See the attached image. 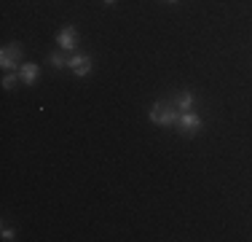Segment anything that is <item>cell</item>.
Returning a JSON list of instances; mask_svg holds the SVG:
<instances>
[{
	"mask_svg": "<svg viewBox=\"0 0 252 242\" xmlns=\"http://www.w3.org/2000/svg\"><path fill=\"white\" fill-rule=\"evenodd\" d=\"M19 78H22L25 86H32V83L40 78V68H38V65H32V62H22L19 65Z\"/></svg>",
	"mask_w": 252,
	"mask_h": 242,
	"instance_id": "52a82bcc",
	"label": "cell"
},
{
	"mask_svg": "<svg viewBox=\"0 0 252 242\" xmlns=\"http://www.w3.org/2000/svg\"><path fill=\"white\" fill-rule=\"evenodd\" d=\"M16 81H22L19 73H16V76H14V73H8V76L3 78V89H14V86H16Z\"/></svg>",
	"mask_w": 252,
	"mask_h": 242,
	"instance_id": "9c48e42d",
	"label": "cell"
},
{
	"mask_svg": "<svg viewBox=\"0 0 252 242\" xmlns=\"http://www.w3.org/2000/svg\"><path fill=\"white\" fill-rule=\"evenodd\" d=\"M177 116H180V111L172 105V102H164V100L153 102L151 111H148V119H151L153 124H158V126H172V124H177Z\"/></svg>",
	"mask_w": 252,
	"mask_h": 242,
	"instance_id": "6da1fadb",
	"label": "cell"
},
{
	"mask_svg": "<svg viewBox=\"0 0 252 242\" xmlns=\"http://www.w3.org/2000/svg\"><path fill=\"white\" fill-rule=\"evenodd\" d=\"M57 46L64 48V51H75V46H78V30L73 27V24H64V27L57 33Z\"/></svg>",
	"mask_w": 252,
	"mask_h": 242,
	"instance_id": "277c9868",
	"label": "cell"
},
{
	"mask_svg": "<svg viewBox=\"0 0 252 242\" xmlns=\"http://www.w3.org/2000/svg\"><path fill=\"white\" fill-rule=\"evenodd\" d=\"M49 65H51V68H57V70H62V68H67V59H64L59 51H51L49 54Z\"/></svg>",
	"mask_w": 252,
	"mask_h": 242,
	"instance_id": "ba28073f",
	"label": "cell"
},
{
	"mask_svg": "<svg viewBox=\"0 0 252 242\" xmlns=\"http://www.w3.org/2000/svg\"><path fill=\"white\" fill-rule=\"evenodd\" d=\"M3 240L5 242H11V240H16V232L11 226H3Z\"/></svg>",
	"mask_w": 252,
	"mask_h": 242,
	"instance_id": "30bf717a",
	"label": "cell"
},
{
	"mask_svg": "<svg viewBox=\"0 0 252 242\" xmlns=\"http://www.w3.org/2000/svg\"><path fill=\"white\" fill-rule=\"evenodd\" d=\"M164 3H169V5H175V3H180V0H164Z\"/></svg>",
	"mask_w": 252,
	"mask_h": 242,
	"instance_id": "7c38bea8",
	"label": "cell"
},
{
	"mask_svg": "<svg viewBox=\"0 0 252 242\" xmlns=\"http://www.w3.org/2000/svg\"><path fill=\"white\" fill-rule=\"evenodd\" d=\"M102 3H105V5H113V3H116V0H102Z\"/></svg>",
	"mask_w": 252,
	"mask_h": 242,
	"instance_id": "8fae6325",
	"label": "cell"
},
{
	"mask_svg": "<svg viewBox=\"0 0 252 242\" xmlns=\"http://www.w3.org/2000/svg\"><path fill=\"white\" fill-rule=\"evenodd\" d=\"M16 65H22V46H16V43L3 46V51H0V68L14 70Z\"/></svg>",
	"mask_w": 252,
	"mask_h": 242,
	"instance_id": "3957f363",
	"label": "cell"
},
{
	"mask_svg": "<svg viewBox=\"0 0 252 242\" xmlns=\"http://www.w3.org/2000/svg\"><path fill=\"white\" fill-rule=\"evenodd\" d=\"M169 102H172V105L177 108L180 113H183V111H193V105H196V94H193V92H188V89H185V92H177V94L172 97Z\"/></svg>",
	"mask_w": 252,
	"mask_h": 242,
	"instance_id": "8992f818",
	"label": "cell"
},
{
	"mask_svg": "<svg viewBox=\"0 0 252 242\" xmlns=\"http://www.w3.org/2000/svg\"><path fill=\"white\" fill-rule=\"evenodd\" d=\"M177 129H180V135H188V137H193L196 132L201 129V116L199 113H193V111H183L177 116Z\"/></svg>",
	"mask_w": 252,
	"mask_h": 242,
	"instance_id": "7a4b0ae2",
	"label": "cell"
},
{
	"mask_svg": "<svg viewBox=\"0 0 252 242\" xmlns=\"http://www.w3.org/2000/svg\"><path fill=\"white\" fill-rule=\"evenodd\" d=\"M67 68L73 70L78 78H86L89 73H92V57H89V54H73V57L67 59Z\"/></svg>",
	"mask_w": 252,
	"mask_h": 242,
	"instance_id": "5b68a950",
	"label": "cell"
}]
</instances>
